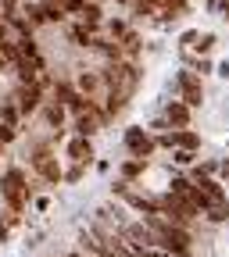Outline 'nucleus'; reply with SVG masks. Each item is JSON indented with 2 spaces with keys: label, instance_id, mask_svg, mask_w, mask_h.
<instances>
[{
  "label": "nucleus",
  "instance_id": "f3484780",
  "mask_svg": "<svg viewBox=\"0 0 229 257\" xmlns=\"http://www.w3.org/2000/svg\"><path fill=\"white\" fill-rule=\"evenodd\" d=\"M57 4H61V11H75V15H83L86 0H57Z\"/></svg>",
  "mask_w": 229,
  "mask_h": 257
},
{
  "label": "nucleus",
  "instance_id": "aec40b11",
  "mask_svg": "<svg viewBox=\"0 0 229 257\" xmlns=\"http://www.w3.org/2000/svg\"><path fill=\"white\" fill-rule=\"evenodd\" d=\"M136 47H140V40L133 36V32H125V50H129V54H136Z\"/></svg>",
  "mask_w": 229,
  "mask_h": 257
},
{
  "label": "nucleus",
  "instance_id": "dca6fc26",
  "mask_svg": "<svg viewBox=\"0 0 229 257\" xmlns=\"http://www.w3.org/2000/svg\"><path fill=\"white\" fill-rule=\"evenodd\" d=\"M101 82H104V79H97V75H83V79H79V89L93 93V89H101Z\"/></svg>",
  "mask_w": 229,
  "mask_h": 257
},
{
  "label": "nucleus",
  "instance_id": "5701e85b",
  "mask_svg": "<svg viewBox=\"0 0 229 257\" xmlns=\"http://www.w3.org/2000/svg\"><path fill=\"white\" fill-rule=\"evenodd\" d=\"M15 118H18V111H15V107H4V121H8V125H11V121H15Z\"/></svg>",
  "mask_w": 229,
  "mask_h": 257
},
{
  "label": "nucleus",
  "instance_id": "4468645a",
  "mask_svg": "<svg viewBox=\"0 0 229 257\" xmlns=\"http://www.w3.org/2000/svg\"><path fill=\"white\" fill-rule=\"evenodd\" d=\"M47 121H50V125H61V121H64V107H61V104H50V107H47Z\"/></svg>",
  "mask_w": 229,
  "mask_h": 257
},
{
  "label": "nucleus",
  "instance_id": "f257e3e1",
  "mask_svg": "<svg viewBox=\"0 0 229 257\" xmlns=\"http://www.w3.org/2000/svg\"><path fill=\"white\" fill-rule=\"evenodd\" d=\"M0 193H4V200L11 204V211H22V204H25V175H22V168H8L4 172Z\"/></svg>",
  "mask_w": 229,
  "mask_h": 257
},
{
  "label": "nucleus",
  "instance_id": "393cba45",
  "mask_svg": "<svg viewBox=\"0 0 229 257\" xmlns=\"http://www.w3.org/2000/svg\"><path fill=\"white\" fill-rule=\"evenodd\" d=\"M143 4H165V0H143Z\"/></svg>",
  "mask_w": 229,
  "mask_h": 257
},
{
  "label": "nucleus",
  "instance_id": "6ab92c4d",
  "mask_svg": "<svg viewBox=\"0 0 229 257\" xmlns=\"http://www.w3.org/2000/svg\"><path fill=\"white\" fill-rule=\"evenodd\" d=\"M193 47H197L201 54H208V50L215 47V36H201V43H193Z\"/></svg>",
  "mask_w": 229,
  "mask_h": 257
},
{
  "label": "nucleus",
  "instance_id": "423d86ee",
  "mask_svg": "<svg viewBox=\"0 0 229 257\" xmlns=\"http://www.w3.org/2000/svg\"><path fill=\"white\" fill-rule=\"evenodd\" d=\"M197 189H201V197L208 200V207H211V204H222V200H225V193H222V186H218L215 179L201 175V172H197Z\"/></svg>",
  "mask_w": 229,
  "mask_h": 257
},
{
  "label": "nucleus",
  "instance_id": "f03ea898",
  "mask_svg": "<svg viewBox=\"0 0 229 257\" xmlns=\"http://www.w3.org/2000/svg\"><path fill=\"white\" fill-rule=\"evenodd\" d=\"M158 204H161V214H169V221H172V225H186L193 214H197V211H193L183 197H176V193H165V197H161Z\"/></svg>",
  "mask_w": 229,
  "mask_h": 257
},
{
  "label": "nucleus",
  "instance_id": "412c9836",
  "mask_svg": "<svg viewBox=\"0 0 229 257\" xmlns=\"http://www.w3.org/2000/svg\"><path fill=\"white\" fill-rule=\"evenodd\" d=\"M11 140H15V128L4 125V128H0V143H11Z\"/></svg>",
  "mask_w": 229,
  "mask_h": 257
},
{
  "label": "nucleus",
  "instance_id": "9d476101",
  "mask_svg": "<svg viewBox=\"0 0 229 257\" xmlns=\"http://www.w3.org/2000/svg\"><path fill=\"white\" fill-rule=\"evenodd\" d=\"M165 118H169L172 125L183 128V125L190 121V107H186V104H169V107H165Z\"/></svg>",
  "mask_w": 229,
  "mask_h": 257
},
{
  "label": "nucleus",
  "instance_id": "4be33fe9",
  "mask_svg": "<svg viewBox=\"0 0 229 257\" xmlns=\"http://www.w3.org/2000/svg\"><path fill=\"white\" fill-rule=\"evenodd\" d=\"M176 161H179V165H190V161H193V150H179Z\"/></svg>",
  "mask_w": 229,
  "mask_h": 257
},
{
  "label": "nucleus",
  "instance_id": "39448f33",
  "mask_svg": "<svg viewBox=\"0 0 229 257\" xmlns=\"http://www.w3.org/2000/svg\"><path fill=\"white\" fill-rule=\"evenodd\" d=\"M125 147L133 150L136 157H147V154L154 150V140L143 133V128H129V133H125Z\"/></svg>",
  "mask_w": 229,
  "mask_h": 257
},
{
  "label": "nucleus",
  "instance_id": "2eb2a0df",
  "mask_svg": "<svg viewBox=\"0 0 229 257\" xmlns=\"http://www.w3.org/2000/svg\"><path fill=\"white\" fill-rule=\"evenodd\" d=\"M208 211H211L208 218H215V221H225V218H229V204H225V200H222V204H211Z\"/></svg>",
  "mask_w": 229,
  "mask_h": 257
},
{
  "label": "nucleus",
  "instance_id": "ddd939ff",
  "mask_svg": "<svg viewBox=\"0 0 229 257\" xmlns=\"http://www.w3.org/2000/svg\"><path fill=\"white\" fill-rule=\"evenodd\" d=\"M97 22H101V8H97V4H86V8H83V25L93 29Z\"/></svg>",
  "mask_w": 229,
  "mask_h": 257
},
{
  "label": "nucleus",
  "instance_id": "a211bd4d",
  "mask_svg": "<svg viewBox=\"0 0 229 257\" xmlns=\"http://www.w3.org/2000/svg\"><path fill=\"white\" fill-rule=\"evenodd\" d=\"M72 40H75L79 47H86V43H93V36H90V29H72Z\"/></svg>",
  "mask_w": 229,
  "mask_h": 257
},
{
  "label": "nucleus",
  "instance_id": "6e6552de",
  "mask_svg": "<svg viewBox=\"0 0 229 257\" xmlns=\"http://www.w3.org/2000/svg\"><path fill=\"white\" fill-rule=\"evenodd\" d=\"M68 154L79 161V165H90V161H93V147H90V140H83V136H75V140L68 143Z\"/></svg>",
  "mask_w": 229,
  "mask_h": 257
},
{
  "label": "nucleus",
  "instance_id": "7ed1b4c3",
  "mask_svg": "<svg viewBox=\"0 0 229 257\" xmlns=\"http://www.w3.org/2000/svg\"><path fill=\"white\" fill-rule=\"evenodd\" d=\"M179 93H183V104L186 107H197L204 100V89H201V79L193 72H179Z\"/></svg>",
  "mask_w": 229,
  "mask_h": 257
},
{
  "label": "nucleus",
  "instance_id": "1a4fd4ad",
  "mask_svg": "<svg viewBox=\"0 0 229 257\" xmlns=\"http://www.w3.org/2000/svg\"><path fill=\"white\" fill-rule=\"evenodd\" d=\"M36 104H40V82H32V86H25L22 89V104H18V111H36Z\"/></svg>",
  "mask_w": 229,
  "mask_h": 257
},
{
  "label": "nucleus",
  "instance_id": "f8f14e48",
  "mask_svg": "<svg viewBox=\"0 0 229 257\" xmlns=\"http://www.w3.org/2000/svg\"><path fill=\"white\" fill-rule=\"evenodd\" d=\"M143 165H147L143 157H136V161H125V165H122V175H125V179H136V175L143 172Z\"/></svg>",
  "mask_w": 229,
  "mask_h": 257
},
{
  "label": "nucleus",
  "instance_id": "0eeeda50",
  "mask_svg": "<svg viewBox=\"0 0 229 257\" xmlns=\"http://www.w3.org/2000/svg\"><path fill=\"white\" fill-rule=\"evenodd\" d=\"M161 143H165V147H183V150H193V147H197L201 140L193 136V133H186V128H183V133H169V136H161Z\"/></svg>",
  "mask_w": 229,
  "mask_h": 257
},
{
  "label": "nucleus",
  "instance_id": "bb28decb",
  "mask_svg": "<svg viewBox=\"0 0 229 257\" xmlns=\"http://www.w3.org/2000/svg\"><path fill=\"white\" fill-rule=\"evenodd\" d=\"M122 4H125V0H122Z\"/></svg>",
  "mask_w": 229,
  "mask_h": 257
},
{
  "label": "nucleus",
  "instance_id": "20e7f679",
  "mask_svg": "<svg viewBox=\"0 0 229 257\" xmlns=\"http://www.w3.org/2000/svg\"><path fill=\"white\" fill-rule=\"evenodd\" d=\"M32 165H36V172H40L47 182H61V179H64V175H61V168H57V161L50 157V150H47V147H40V150H36Z\"/></svg>",
  "mask_w": 229,
  "mask_h": 257
},
{
  "label": "nucleus",
  "instance_id": "a878e982",
  "mask_svg": "<svg viewBox=\"0 0 229 257\" xmlns=\"http://www.w3.org/2000/svg\"><path fill=\"white\" fill-rule=\"evenodd\" d=\"M0 68H4V57H0Z\"/></svg>",
  "mask_w": 229,
  "mask_h": 257
},
{
  "label": "nucleus",
  "instance_id": "b1692460",
  "mask_svg": "<svg viewBox=\"0 0 229 257\" xmlns=\"http://www.w3.org/2000/svg\"><path fill=\"white\" fill-rule=\"evenodd\" d=\"M8 40H11V36H8V25L0 22V43H8Z\"/></svg>",
  "mask_w": 229,
  "mask_h": 257
},
{
  "label": "nucleus",
  "instance_id": "9b49d317",
  "mask_svg": "<svg viewBox=\"0 0 229 257\" xmlns=\"http://www.w3.org/2000/svg\"><path fill=\"white\" fill-rule=\"evenodd\" d=\"M97 121H101V118H86V114H79V118H75V133H79L83 140H90V136L97 133Z\"/></svg>",
  "mask_w": 229,
  "mask_h": 257
}]
</instances>
